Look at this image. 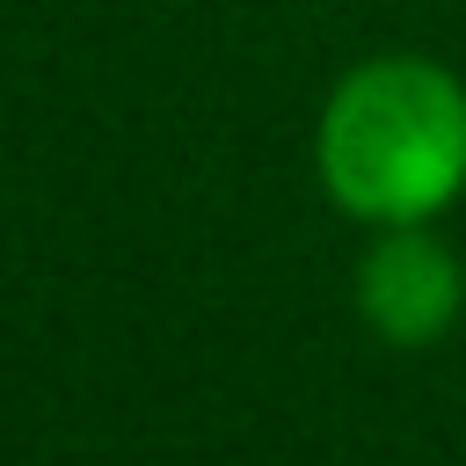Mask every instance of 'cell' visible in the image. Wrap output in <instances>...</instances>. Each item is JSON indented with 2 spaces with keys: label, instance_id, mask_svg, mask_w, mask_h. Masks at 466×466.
I'll return each mask as SVG.
<instances>
[{
  "label": "cell",
  "instance_id": "6da1fadb",
  "mask_svg": "<svg viewBox=\"0 0 466 466\" xmlns=\"http://www.w3.org/2000/svg\"><path fill=\"white\" fill-rule=\"evenodd\" d=\"M320 189L364 226H430L466 189V80L422 51L350 66L313 131Z\"/></svg>",
  "mask_w": 466,
  "mask_h": 466
},
{
  "label": "cell",
  "instance_id": "7a4b0ae2",
  "mask_svg": "<svg viewBox=\"0 0 466 466\" xmlns=\"http://www.w3.org/2000/svg\"><path fill=\"white\" fill-rule=\"evenodd\" d=\"M459 306H466L459 255L430 226H379V240L357 262V313L371 320V335L422 350L459 320Z\"/></svg>",
  "mask_w": 466,
  "mask_h": 466
}]
</instances>
